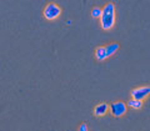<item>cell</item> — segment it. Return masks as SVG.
Masks as SVG:
<instances>
[{"mask_svg":"<svg viewBox=\"0 0 150 131\" xmlns=\"http://www.w3.org/2000/svg\"><path fill=\"white\" fill-rule=\"evenodd\" d=\"M115 5L112 3H108L106 5L101 9L100 15V25L103 30H111L115 25L116 20V13H115Z\"/></svg>","mask_w":150,"mask_h":131,"instance_id":"obj_1","label":"cell"},{"mask_svg":"<svg viewBox=\"0 0 150 131\" xmlns=\"http://www.w3.org/2000/svg\"><path fill=\"white\" fill-rule=\"evenodd\" d=\"M44 18L46 20H55V19H58L60 16V14H62V9H60L59 5H56L54 3H50L48 5L45 6L44 9Z\"/></svg>","mask_w":150,"mask_h":131,"instance_id":"obj_2","label":"cell"},{"mask_svg":"<svg viewBox=\"0 0 150 131\" xmlns=\"http://www.w3.org/2000/svg\"><path fill=\"white\" fill-rule=\"evenodd\" d=\"M109 110H110L112 116H115V118H120V116L125 115L126 110H128V106H126V104L123 102V101H115L109 106Z\"/></svg>","mask_w":150,"mask_h":131,"instance_id":"obj_3","label":"cell"},{"mask_svg":"<svg viewBox=\"0 0 150 131\" xmlns=\"http://www.w3.org/2000/svg\"><path fill=\"white\" fill-rule=\"evenodd\" d=\"M149 94H150V87L148 85L146 86H140V87H137L131 91V99L143 101L149 96Z\"/></svg>","mask_w":150,"mask_h":131,"instance_id":"obj_4","label":"cell"},{"mask_svg":"<svg viewBox=\"0 0 150 131\" xmlns=\"http://www.w3.org/2000/svg\"><path fill=\"white\" fill-rule=\"evenodd\" d=\"M108 110H109V106H108L106 102H100L94 107V115L95 116H104Z\"/></svg>","mask_w":150,"mask_h":131,"instance_id":"obj_5","label":"cell"},{"mask_svg":"<svg viewBox=\"0 0 150 131\" xmlns=\"http://www.w3.org/2000/svg\"><path fill=\"white\" fill-rule=\"evenodd\" d=\"M95 58L99 60V61H103V60L108 59L105 46H99V48H96V50H95Z\"/></svg>","mask_w":150,"mask_h":131,"instance_id":"obj_6","label":"cell"},{"mask_svg":"<svg viewBox=\"0 0 150 131\" xmlns=\"http://www.w3.org/2000/svg\"><path fill=\"white\" fill-rule=\"evenodd\" d=\"M119 44L118 43H111V44H109V45H106L105 46V50H106V55H108V58L109 56H111V55H114L116 51L119 50Z\"/></svg>","mask_w":150,"mask_h":131,"instance_id":"obj_7","label":"cell"},{"mask_svg":"<svg viewBox=\"0 0 150 131\" xmlns=\"http://www.w3.org/2000/svg\"><path fill=\"white\" fill-rule=\"evenodd\" d=\"M126 106L131 107V109H137V110H139V109H142V107H143V101L131 99V100L128 101V105H126Z\"/></svg>","mask_w":150,"mask_h":131,"instance_id":"obj_8","label":"cell"},{"mask_svg":"<svg viewBox=\"0 0 150 131\" xmlns=\"http://www.w3.org/2000/svg\"><path fill=\"white\" fill-rule=\"evenodd\" d=\"M100 15H101V9L95 6L93 9V11H91V16L93 18H100Z\"/></svg>","mask_w":150,"mask_h":131,"instance_id":"obj_9","label":"cell"},{"mask_svg":"<svg viewBox=\"0 0 150 131\" xmlns=\"http://www.w3.org/2000/svg\"><path fill=\"white\" fill-rule=\"evenodd\" d=\"M79 131H89L88 125L86 124H81L80 126H79Z\"/></svg>","mask_w":150,"mask_h":131,"instance_id":"obj_10","label":"cell"}]
</instances>
